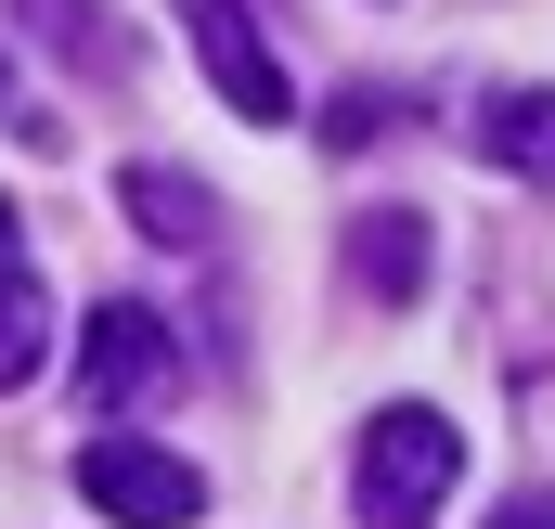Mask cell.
<instances>
[{"label": "cell", "mask_w": 555, "mask_h": 529, "mask_svg": "<svg viewBox=\"0 0 555 529\" xmlns=\"http://www.w3.org/2000/svg\"><path fill=\"white\" fill-rule=\"evenodd\" d=\"M465 478V426L439 400H388L362 426V529H426Z\"/></svg>", "instance_id": "cell-1"}, {"label": "cell", "mask_w": 555, "mask_h": 529, "mask_svg": "<svg viewBox=\"0 0 555 529\" xmlns=\"http://www.w3.org/2000/svg\"><path fill=\"white\" fill-rule=\"evenodd\" d=\"M78 491H91L117 529H194L207 517V478H194L168 439H130V426H104V439L78 452Z\"/></svg>", "instance_id": "cell-2"}, {"label": "cell", "mask_w": 555, "mask_h": 529, "mask_svg": "<svg viewBox=\"0 0 555 529\" xmlns=\"http://www.w3.org/2000/svg\"><path fill=\"white\" fill-rule=\"evenodd\" d=\"M168 388H181V336H168V310L104 297L91 336H78V400H91V413H142V400H168Z\"/></svg>", "instance_id": "cell-3"}, {"label": "cell", "mask_w": 555, "mask_h": 529, "mask_svg": "<svg viewBox=\"0 0 555 529\" xmlns=\"http://www.w3.org/2000/svg\"><path fill=\"white\" fill-rule=\"evenodd\" d=\"M194 52H207V78H220V104H233V117H259V130L297 117L284 52L259 39V0H194Z\"/></svg>", "instance_id": "cell-4"}, {"label": "cell", "mask_w": 555, "mask_h": 529, "mask_svg": "<svg viewBox=\"0 0 555 529\" xmlns=\"http://www.w3.org/2000/svg\"><path fill=\"white\" fill-rule=\"evenodd\" d=\"M349 284H362L375 310H414L426 297V220L414 207H362V220H349Z\"/></svg>", "instance_id": "cell-5"}, {"label": "cell", "mask_w": 555, "mask_h": 529, "mask_svg": "<svg viewBox=\"0 0 555 529\" xmlns=\"http://www.w3.org/2000/svg\"><path fill=\"white\" fill-rule=\"evenodd\" d=\"M117 207H130L142 246H207V233H220L207 181H194V168H155V155H130V168H117Z\"/></svg>", "instance_id": "cell-6"}, {"label": "cell", "mask_w": 555, "mask_h": 529, "mask_svg": "<svg viewBox=\"0 0 555 529\" xmlns=\"http://www.w3.org/2000/svg\"><path fill=\"white\" fill-rule=\"evenodd\" d=\"M52 362V297L26 271V233H13V194H0V388H26Z\"/></svg>", "instance_id": "cell-7"}, {"label": "cell", "mask_w": 555, "mask_h": 529, "mask_svg": "<svg viewBox=\"0 0 555 529\" xmlns=\"http://www.w3.org/2000/svg\"><path fill=\"white\" fill-rule=\"evenodd\" d=\"M465 142H478L491 168H517V181H543V194H555V91H491Z\"/></svg>", "instance_id": "cell-8"}, {"label": "cell", "mask_w": 555, "mask_h": 529, "mask_svg": "<svg viewBox=\"0 0 555 529\" xmlns=\"http://www.w3.org/2000/svg\"><path fill=\"white\" fill-rule=\"evenodd\" d=\"M26 26H39L52 52H78L91 78H117V65H130V39L104 26V0H26Z\"/></svg>", "instance_id": "cell-9"}, {"label": "cell", "mask_w": 555, "mask_h": 529, "mask_svg": "<svg viewBox=\"0 0 555 529\" xmlns=\"http://www.w3.org/2000/svg\"><path fill=\"white\" fill-rule=\"evenodd\" d=\"M375 130H388V91H336V104H323V142H336V155H362Z\"/></svg>", "instance_id": "cell-10"}, {"label": "cell", "mask_w": 555, "mask_h": 529, "mask_svg": "<svg viewBox=\"0 0 555 529\" xmlns=\"http://www.w3.org/2000/svg\"><path fill=\"white\" fill-rule=\"evenodd\" d=\"M491 529H555V491H517V504H504Z\"/></svg>", "instance_id": "cell-11"}]
</instances>
